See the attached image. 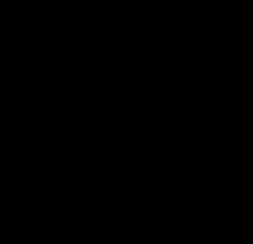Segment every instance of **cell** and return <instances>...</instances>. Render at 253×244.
<instances>
[]
</instances>
